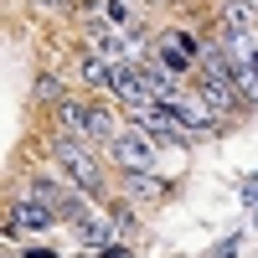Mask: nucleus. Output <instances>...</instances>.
Masks as SVG:
<instances>
[{
    "label": "nucleus",
    "instance_id": "ddd939ff",
    "mask_svg": "<svg viewBox=\"0 0 258 258\" xmlns=\"http://www.w3.org/2000/svg\"><path fill=\"white\" fill-rule=\"evenodd\" d=\"M83 83H93V88H109V83H114V68H109L103 57H88V62H83Z\"/></svg>",
    "mask_w": 258,
    "mask_h": 258
},
{
    "label": "nucleus",
    "instance_id": "9b49d317",
    "mask_svg": "<svg viewBox=\"0 0 258 258\" xmlns=\"http://www.w3.org/2000/svg\"><path fill=\"white\" fill-rule=\"evenodd\" d=\"M222 21H227V31L232 36H248V26H253V6H248V0H227V11H222Z\"/></svg>",
    "mask_w": 258,
    "mask_h": 258
},
{
    "label": "nucleus",
    "instance_id": "9d476101",
    "mask_svg": "<svg viewBox=\"0 0 258 258\" xmlns=\"http://www.w3.org/2000/svg\"><path fill=\"white\" fill-rule=\"evenodd\" d=\"M202 98H207L217 114H232V109H243V98H238V88H232L227 78H207V83H202Z\"/></svg>",
    "mask_w": 258,
    "mask_h": 258
},
{
    "label": "nucleus",
    "instance_id": "6ab92c4d",
    "mask_svg": "<svg viewBox=\"0 0 258 258\" xmlns=\"http://www.w3.org/2000/svg\"><path fill=\"white\" fill-rule=\"evenodd\" d=\"M36 6H62V0H36Z\"/></svg>",
    "mask_w": 258,
    "mask_h": 258
},
{
    "label": "nucleus",
    "instance_id": "6e6552de",
    "mask_svg": "<svg viewBox=\"0 0 258 258\" xmlns=\"http://www.w3.org/2000/svg\"><path fill=\"white\" fill-rule=\"evenodd\" d=\"M11 222H16V227H26V232H41V227H52V222H57V212H52V207H41L36 197H26V202L11 212Z\"/></svg>",
    "mask_w": 258,
    "mask_h": 258
},
{
    "label": "nucleus",
    "instance_id": "a211bd4d",
    "mask_svg": "<svg viewBox=\"0 0 258 258\" xmlns=\"http://www.w3.org/2000/svg\"><path fill=\"white\" fill-rule=\"evenodd\" d=\"M93 258H135V253H129L124 243H114V248H103V253H93Z\"/></svg>",
    "mask_w": 258,
    "mask_h": 258
},
{
    "label": "nucleus",
    "instance_id": "0eeeda50",
    "mask_svg": "<svg viewBox=\"0 0 258 258\" xmlns=\"http://www.w3.org/2000/svg\"><path fill=\"white\" fill-rule=\"evenodd\" d=\"M170 114H176V124L197 129V135H207V129L217 124V109H212L207 98H186V93H176V98H170Z\"/></svg>",
    "mask_w": 258,
    "mask_h": 258
},
{
    "label": "nucleus",
    "instance_id": "1a4fd4ad",
    "mask_svg": "<svg viewBox=\"0 0 258 258\" xmlns=\"http://www.w3.org/2000/svg\"><path fill=\"white\" fill-rule=\"evenodd\" d=\"M78 227V238L88 243L93 253H103V248H114V243H124L119 238V227H109V222H98V217H83V222H73Z\"/></svg>",
    "mask_w": 258,
    "mask_h": 258
},
{
    "label": "nucleus",
    "instance_id": "f3484780",
    "mask_svg": "<svg viewBox=\"0 0 258 258\" xmlns=\"http://www.w3.org/2000/svg\"><path fill=\"white\" fill-rule=\"evenodd\" d=\"M36 93H41V98H62V88H57V78H52V73L36 83Z\"/></svg>",
    "mask_w": 258,
    "mask_h": 258
},
{
    "label": "nucleus",
    "instance_id": "20e7f679",
    "mask_svg": "<svg viewBox=\"0 0 258 258\" xmlns=\"http://www.w3.org/2000/svg\"><path fill=\"white\" fill-rule=\"evenodd\" d=\"M52 155L68 165V176H73L83 191H98V186H103V170H98V160H93V150H83L78 140H57Z\"/></svg>",
    "mask_w": 258,
    "mask_h": 258
},
{
    "label": "nucleus",
    "instance_id": "dca6fc26",
    "mask_svg": "<svg viewBox=\"0 0 258 258\" xmlns=\"http://www.w3.org/2000/svg\"><path fill=\"white\" fill-rule=\"evenodd\" d=\"M103 11H109V21H129V16H135V11H129V0H109Z\"/></svg>",
    "mask_w": 258,
    "mask_h": 258
},
{
    "label": "nucleus",
    "instance_id": "f257e3e1",
    "mask_svg": "<svg viewBox=\"0 0 258 258\" xmlns=\"http://www.w3.org/2000/svg\"><path fill=\"white\" fill-rule=\"evenodd\" d=\"M62 129H68L73 140H88V145H109L119 135V124L103 114V109H88V103H73V98H62Z\"/></svg>",
    "mask_w": 258,
    "mask_h": 258
},
{
    "label": "nucleus",
    "instance_id": "7ed1b4c3",
    "mask_svg": "<svg viewBox=\"0 0 258 258\" xmlns=\"http://www.w3.org/2000/svg\"><path fill=\"white\" fill-rule=\"evenodd\" d=\"M109 150H114V160L124 165V170H155L160 165V155H155V140L145 135V129H119V135L109 140Z\"/></svg>",
    "mask_w": 258,
    "mask_h": 258
},
{
    "label": "nucleus",
    "instance_id": "39448f33",
    "mask_svg": "<svg viewBox=\"0 0 258 258\" xmlns=\"http://www.w3.org/2000/svg\"><path fill=\"white\" fill-rule=\"evenodd\" d=\"M197 57H202L197 36H186V31H165V36H160V68H165V73H186Z\"/></svg>",
    "mask_w": 258,
    "mask_h": 258
},
{
    "label": "nucleus",
    "instance_id": "aec40b11",
    "mask_svg": "<svg viewBox=\"0 0 258 258\" xmlns=\"http://www.w3.org/2000/svg\"><path fill=\"white\" fill-rule=\"evenodd\" d=\"M248 6H253V16H258V0H248Z\"/></svg>",
    "mask_w": 258,
    "mask_h": 258
},
{
    "label": "nucleus",
    "instance_id": "f03ea898",
    "mask_svg": "<svg viewBox=\"0 0 258 258\" xmlns=\"http://www.w3.org/2000/svg\"><path fill=\"white\" fill-rule=\"evenodd\" d=\"M31 197H36L41 207H52L57 222H83V217H88V202H83L78 191H68L57 176H36V181H31Z\"/></svg>",
    "mask_w": 258,
    "mask_h": 258
},
{
    "label": "nucleus",
    "instance_id": "f8f14e48",
    "mask_svg": "<svg viewBox=\"0 0 258 258\" xmlns=\"http://www.w3.org/2000/svg\"><path fill=\"white\" fill-rule=\"evenodd\" d=\"M129 191L135 197H165V181L150 176V170H129Z\"/></svg>",
    "mask_w": 258,
    "mask_h": 258
},
{
    "label": "nucleus",
    "instance_id": "423d86ee",
    "mask_svg": "<svg viewBox=\"0 0 258 258\" xmlns=\"http://www.w3.org/2000/svg\"><path fill=\"white\" fill-rule=\"evenodd\" d=\"M109 88H114V93H119V98L129 103V109H135V114H140V109H150V103H155V93L145 88V73H140V68H124V62L114 68V83H109Z\"/></svg>",
    "mask_w": 258,
    "mask_h": 258
},
{
    "label": "nucleus",
    "instance_id": "2eb2a0df",
    "mask_svg": "<svg viewBox=\"0 0 258 258\" xmlns=\"http://www.w3.org/2000/svg\"><path fill=\"white\" fill-rule=\"evenodd\" d=\"M114 227H119V238H124V232H135V212H129L124 202H114Z\"/></svg>",
    "mask_w": 258,
    "mask_h": 258
},
{
    "label": "nucleus",
    "instance_id": "4468645a",
    "mask_svg": "<svg viewBox=\"0 0 258 258\" xmlns=\"http://www.w3.org/2000/svg\"><path fill=\"white\" fill-rule=\"evenodd\" d=\"M93 47H98V52H103V57H114V52H119V47H124V41H119V36H114V31H93Z\"/></svg>",
    "mask_w": 258,
    "mask_h": 258
}]
</instances>
